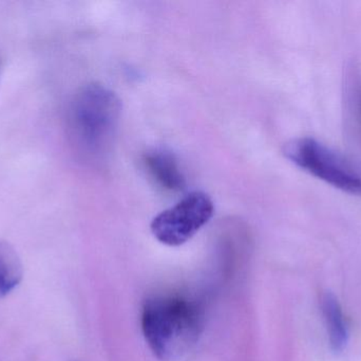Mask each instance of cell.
<instances>
[{
	"instance_id": "cell-3",
	"label": "cell",
	"mask_w": 361,
	"mask_h": 361,
	"mask_svg": "<svg viewBox=\"0 0 361 361\" xmlns=\"http://www.w3.org/2000/svg\"><path fill=\"white\" fill-rule=\"evenodd\" d=\"M284 155L290 162L334 188L361 195V175L345 159L312 138H299L286 144Z\"/></svg>"
},
{
	"instance_id": "cell-2",
	"label": "cell",
	"mask_w": 361,
	"mask_h": 361,
	"mask_svg": "<svg viewBox=\"0 0 361 361\" xmlns=\"http://www.w3.org/2000/svg\"><path fill=\"white\" fill-rule=\"evenodd\" d=\"M122 104L103 85L89 84L74 95L68 110V134L80 158L88 162L105 160L114 142Z\"/></svg>"
},
{
	"instance_id": "cell-4",
	"label": "cell",
	"mask_w": 361,
	"mask_h": 361,
	"mask_svg": "<svg viewBox=\"0 0 361 361\" xmlns=\"http://www.w3.org/2000/svg\"><path fill=\"white\" fill-rule=\"evenodd\" d=\"M212 199L206 193L192 192L161 212L152 220V232L167 246H180L203 228L214 215Z\"/></svg>"
},
{
	"instance_id": "cell-7",
	"label": "cell",
	"mask_w": 361,
	"mask_h": 361,
	"mask_svg": "<svg viewBox=\"0 0 361 361\" xmlns=\"http://www.w3.org/2000/svg\"><path fill=\"white\" fill-rule=\"evenodd\" d=\"M23 267L16 250L0 241V298L10 295L23 281Z\"/></svg>"
},
{
	"instance_id": "cell-6",
	"label": "cell",
	"mask_w": 361,
	"mask_h": 361,
	"mask_svg": "<svg viewBox=\"0 0 361 361\" xmlns=\"http://www.w3.org/2000/svg\"><path fill=\"white\" fill-rule=\"evenodd\" d=\"M322 314L328 329L329 339L333 351L341 352L348 343V328L341 304L334 295L326 292L322 299Z\"/></svg>"
},
{
	"instance_id": "cell-1",
	"label": "cell",
	"mask_w": 361,
	"mask_h": 361,
	"mask_svg": "<svg viewBox=\"0 0 361 361\" xmlns=\"http://www.w3.org/2000/svg\"><path fill=\"white\" fill-rule=\"evenodd\" d=\"M205 312L197 299L179 295H160L146 301L142 330L157 358L179 360L199 341Z\"/></svg>"
},
{
	"instance_id": "cell-5",
	"label": "cell",
	"mask_w": 361,
	"mask_h": 361,
	"mask_svg": "<svg viewBox=\"0 0 361 361\" xmlns=\"http://www.w3.org/2000/svg\"><path fill=\"white\" fill-rule=\"evenodd\" d=\"M143 163L148 175L160 188L169 192H178L184 189V176L171 153L164 150L147 153L144 156Z\"/></svg>"
}]
</instances>
